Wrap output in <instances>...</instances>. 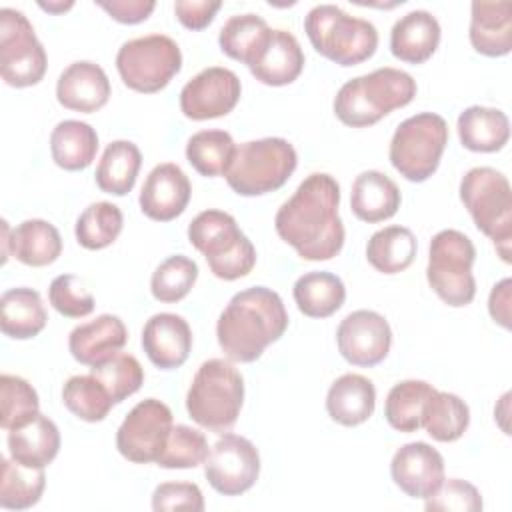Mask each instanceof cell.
<instances>
[{
	"label": "cell",
	"instance_id": "17",
	"mask_svg": "<svg viewBox=\"0 0 512 512\" xmlns=\"http://www.w3.org/2000/svg\"><path fill=\"white\" fill-rule=\"evenodd\" d=\"M390 474L406 496L428 498L444 480V458L426 442H408L396 450Z\"/></svg>",
	"mask_w": 512,
	"mask_h": 512
},
{
	"label": "cell",
	"instance_id": "47",
	"mask_svg": "<svg viewBox=\"0 0 512 512\" xmlns=\"http://www.w3.org/2000/svg\"><path fill=\"white\" fill-rule=\"evenodd\" d=\"M428 512H478L482 510V496L478 488L460 478H444L442 484L424 498Z\"/></svg>",
	"mask_w": 512,
	"mask_h": 512
},
{
	"label": "cell",
	"instance_id": "13",
	"mask_svg": "<svg viewBox=\"0 0 512 512\" xmlns=\"http://www.w3.org/2000/svg\"><path fill=\"white\" fill-rule=\"evenodd\" d=\"M172 426V410L156 398H146L138 402L120 424L116 448L134 464L156 462L166 448Z\"/></svg>",
	"mask_w": 512,
	"mask_h": 512
},
{
	"label": "cell",
	"instance_id": "22",
	"mask_svg": "<svg viewBox=\"0 0 512 512\" xmlns=\"http://www.w3.org/2000/svg\"><path fill=\"white\" fill-rule=\"evenodd\" d=\"M252 76L266 86L292 84L304 68V52L288 30H272L268 42L248 66Z\"/></svg>",
	"mask_w": 512,
	"mask_h": 512
},
{
	"label": "cell",
	"instance_id": "33",
	"mask_svg": "<svg viewBox=\"0 0 512 512\" xmlns=\"http://www.w3.org/2000/svg\"><path fill=\"white\" fill-rule=\"evenodd\" d=\"M294 302L308 318H328L346 300L344 282L332 272H306L294 282Z\"/></svg>",
	"mask_w": 512,
	"mask_h": 512
},
{
	"label": "cell",
	"instance_id": "50",
	"mask_svg": "<svg viewBox=\"0 0 512 512\" xmlns=\"http://www.w3.org/2000/svg\"><path fill=\"white\" fill-rule=\"evenodd\" d=\"M98 6L106 10L116 22L138 24L152 14V10L156 8V2L154 0H110V2L100 0Z\"/></svg>",
	"mask_w": 512,
	"mask_h": 512
},
{
	"label": "cell",
	"instance_id": "10",
	"mask_svg": "<svg viewBox=\"0 0 512 512\" xmlns=\"http://www.w3.org/2000/svg\"><path fill=\"white\" fill-rule=\"evenodd\" d=\"M448 144V124L440 114L420 112L398 124L390 140V164L410 182L428 180Z\"/></svg>",
	"mask_w": 512,
	"mask_h": 512
},
{
	"label": "cell",
	"instance_id": "5",
	"mask_svg": "<svg viewBox=\"0 0 512 512\" xmlns=\"http://www.w3.org/2000/svg\"><path fill=\"white\" fill-rule=\"evenodd\" d=\"M460 200L476 228L486 234L498 256L510 262L512 190L508 178L490 166L470 168L460 180Z\"/></svg>",
	"mask_w": 512,
	"mask_h": 512
},
{
	"label": "cell",
	"instance_id": "26",
	"mask_svg": "<svg viewBox=\"0 0 512 512\" xmlns=\"http://www.w3.org/2000/svg\"><path fill=\"white\" fill-rule=\"evenodd\" d=\"M10 458L28 468H46L60 450V430L44 414L8 430Z\"/></svg>",
	"mask_w": 512,
	"mask_h": 512
},
{
	"label": "cell",
	"instance_id": "46",
	"mask_svg": "<svg viewBox=\"0 0 512 512\" xmlns=\"http://www.w3.org/2000/svg\"><path fill=\"white\" fill-rule=\"evenodd\" d=\"M48 300L66 318H84L94 310V296L74 274H60L50 282Z\"/></svg>",
	"mask_w": 512,
	"mask_h": 512
},
{
	"label": "cell",
	"instance_id": "12",
	"mask_svg": "<svg viewBox=\"0 0 512 512\" xmlns=\"http://www.w3.org/2000/svg\"><path fill=\"white\" fill-rule=\"evenodd\" d=\"M48 58L28 18L14 8L0 10V74L6 84L26 88L46 74Z\"/></svg>",
	"mask_w": 512,
	"mask_h": 512
},
{
	"label": "cell",
	"instance_id": "1",
	"mask_svg": "<svg viewBox=\"0 0 512 512\" xmlns=\"http://www.w3.org/2000/svg\"><path fill=\"white\" fill-rule=\"evenodd\" d=\"M340 186L324 172L306 176L274 216L276 234L304 260H330L344 246Z\"/></svg>",
	"mask_w": 512,
	"mask_h": 512
},
{
	"label": "cell",
	"instance_id": "44",
	"mask_svg": "<svg viewBox=\"0 0 512 512\" xmlns=\"http://www.w3.org/2000/svg\"><path fill=\"white\" fill-rule=\"evenodd\" d=\"M0 398H2V414L0 426L4 430H14L28 420H32L40 412V400L32 384L14 374L0 376Z\"/></svg>",
	"mask_w": 512,
	"mask_h": 512
},
{
	"label": "cell",
	"instance_id": "3",
	"mask_svg": "<svg viewBox=\"0 0 512 512\" xmlns=\"http://www.w3.org/2000/svg\"><path fill=\"white\" fill-rule=\"evenodd\" d=\"M416 96V80L398 68H376L348 80L334 98L336 118L352 128H366Z\"/></svg>",
	"mask_w": 512,
	"mask_h": 512
},
{
	"label": "cell",
	"instance_id": "29",
	"mask_svg": "<svg viewBox=\"0 0 512 512\" xmlns=\"http://www.w3.org/2000/svg\"><path fill=\"white\" fill-rule=\"evenodd\" d=\"M48 322L46 308L36 290L20 286L10 288L0 298V328L14 340L38 336Z\"/></svg>",
	"mask_w": 512,
	"mask_h": 512
},
{
	"label": "cell",
	"instance_id": "41",
	"mask_svg": "<svg viewBox=\"0 0 512 512\" xmlns=\"http://www.w3.org/2000/svg\"><path fill=\"white\" fill-rule=\"evenodd\" d=\"M122 210L112 202H94L76 220V240L86 250H102L110 246L122 232Z\"/></svg>",
	"mask_w": 512,
	"mask_h": 512
},
{
	"label": "cell",
	"instance_id": "48",
	"mask_svg": "<svg viewBox=\"0 0 512 512\" xmlns=\"http://www.w3.org/2000/svg\"><path fill=\"white\" fill-rule=\"evenodd\" d=\"M152 508L156 512H172V510H204L202 490L192 482H164L158 484L152 494Z\"/></svg>",
	"mask_w": 512,
	"mask_h": 512
},
{
	"label": "cell",
	"instance_id": "40",
	"mask_svg": "<svg viewBox=\"0 0 512 512\" xmlns=\"http://www.w3.org/2000/svg\"><path fill=\"white\" fill-rule=\"evenodd\" d=\"M64 406L84 422H100L114 406L112 396L94 374H78L62 388Z\"/></svg>",
	"mask_w": 512,
	"mask_h": 512
},
{
	"label": "cell",
	"instance_id": "53",
	"mask_svg": "<svg viewBox=\"0 0 512 512\" xmlns=\"http://www.w3.org/2000/svg\"><path fill=\"white\" fill-rule=\"evenodd\" d=\"M38 6L42 10H48V12H54V14H60V12H66L74 6V2H38Z\"/></svg>",
	"mask_w": 512,
	"mask_h": 512
},
{
	"label": "cell",
	"instance_id": "36",
	"mask_svg": "<svg viewBox=\"0 0 512 512\" xmlns=\"http://www.w3.org/2000/svg\"><path fill=\"white\" fill-rule=\"evenodd\" d=\"M434 386L424 380H404L390 388L384 402V416L398 432H416L422 428L424 408L434 394Z\"/></svg>",
	"mask_w": 512,
	"mask_h": 512
},
{
	"label": "cell",
	"instance_id": "28",
	"mask_svg": "<svg viewBox=\"0 0 512 512\" xmlns=\"http://www.w3.org/2000/svg\"><path fill=\"white\" fill-rule=\"evenodd\" d=\"M458 138L466 150L498 152L510 140V120L498 108L468 106L458 116Z\"/></svg>",
	"mask_w": 512,
	"mask_h": 512
},
{
	"label": "cell",
	"instance_id": "24",
	"mask_svg": "<svg viewBox=\"0 0 512 512\" xmlns=\"http://www.w3.org/2000/svg\"><path fill=\"white\" fill-rule=\"evenodd\" d=\"M440 44V24L426 10L404 14L390 32V52L408 64H422L436 52Z\"/></svg>",
	"mask_w": 512,
	"mask_h": 512
},
{
	"label": "cell",
	"instance_id": "2",
	"mask_svg": "<svg viewBox=\"0 0 512 512\" xmlns=\"http://www.w3.org/2000/svg\"><path fill=\"white\" fill-rule=\"evenodd\" d=\"M288 328V312L278 292L266 286L240 290L230 298L216 324V338L232 362H254Z\"/></svg>",
	"mask_w": 512,
	"mask_h": 512
},
{
	"label": "cell",
	"instance_id": "7",
	"mask_svg": "<svg viewBox=\"0 0 512 512\" xmlns=\"http://www.w3.org/2000/svg\"><path fill=\"white\" fill-rule=\"evenodd\" d=\"M188 240L204 254L212 274L220 280H238L256 264L254 244L228 212H200L188 226Z\"/></svg>",
	"mask_w": 512,
	"mask_h": 512
},
{
	"label": "cell",
	"instance_id": "52",
	"mask_svg": "<svg viewBox=\"0 0 512 512\" xmlns=\"http://www.w3.org/2000/svg\"><path fill=\"white\" fill-rule=\"evenodd\" d=\"M10 236H12V230L8 222L2 220V264H6V260L10 258Z\"/></svg>",
	"mask_w": 512,
	"mask_h": 512
},
{
	"label": "cell",
	"instance_id": "23",
	"mask_svg": "<svg viewBox=\"0 0 512 512\" xmlns=\"http://www.w3.org/2000/svg\"><path fill=\"white\" fill-rule=\"evenodd\" d=\"M468 36L478 54L506 56L512 50V4L508 0L472 2Z\"/></svg>",
	"mask_w": 512,
	"mask_h": 512
},
{
	"label": "cell",
	"instance_id": "34",
	"mask_svg": "<svg viewBox=\"0 0 512 512\" xmlns=\"http://www.w3.org/2000/svg\"><path fill=\"white\" fill-rule=\"evenodd\" d=\"M418 242L406 226H386L374 232L366 244L370 266L382 274H398L406 270L416 256Z\"/></svg>",
	"mask_w": 512,
	"mask_h": 512
},
{
	"label": "cell",
	"instance_id": "8",
	"mask_svg": "<svg viewBox=\"0 0 512 512\" xmlns=\"http://www.w3.org/2000/svg\"><path fill=\"white\" fill-rule=\"evenodd\" d=\"M298 166V154L286 138H260L236 146L228 186L240 196H262L282 188Z\"/></svg>",
	"mask_w": 512,
	"mask_h": 512
},
{
	"label": "cell",
	"instance_id": "45",
	"mask_svg": "<svg viewBox=\"0 0 512 512\" xmlns=\"http://www.w3.org/2000/svg\"><path fill=\"white\" fill-rule=\"evenodd\" d=\"M210 454L206 436L186 424L172 426L166 448L156 460L162 468H196L206 462Z\"/></svg>",
	"mask_w": 512,
	"mask_h": 512
},
{
	"label": "cell",
	"instance_id": "25",
	"mask_svg": "<svg viewBox=\"0 0 512 512\" xmlns=\"http://www.w3.org/2000/svg\"><path fill=\"white\" fill-rule=\"evenodd\" d=\"M402 196L392 178L378 170L360 172L352 182L350 208L352 214L368 224L392 218L400 208Z\"/></svg>",
	"mask_w": 512,
	"mask_h": 512
},
{
	"label": "cell",
	"instance_id": "4",
	"mask_svg": "<svg viewBox=\"0 0 512 512\" xmlns=\"http://www.w3.org/2000/svg\"><path fill=\"white\" fill-rule=\"evenodd\" d=\"M244 402V378L242 374L222 358H210L196 370L186 394V410L190 418L210 430L228 432Z\"/></svg>",
	"mask_w": 512,
	"mask_h": 512
},
{
	"label": "cell",
	"instance_id": "19",
	"mask_svg": "<svg viewBox=\"0 0 512 512\" xmlns=\"http://www.w3.org/2000/svg\"><path fill=\"white\" fill-rule=\"evenodd\" d=\"M142 348L148 360L160 370L180 368L192 350V330L178 314H154L144 324Z\"/></svg>",
	"mask_w": 512,
	"mask_h": 512
},
{
	"label": "cell",
	"instance_id": "9",
	"mask_svg": "<svg viewBox=\"0 0 512 512\" xmlns=\"http://www.w3.org/2000/svg\"><path fill=\"white\" fill-rule=\"evenodd\" d=\"M474 260L476 248L464 232L448 228L434 234V238L430 240L426 278L430 288L444 304L452 308H462L474 300Z\"/></svg>",
	"mask_w": 512,
	"mask_h": 512
},
{
	"label": "cell",
	"instance_id": "6",
	"mask_svg": "<svg viewBox=\"0 0 512 512\" xmlns=\"http://www.w3.org/2000/svg\"><path fill=\"white\" fill-rule=\"evenodd\" d=\"M304 30L314 50L340 66L362 64L378 48L376 26L334 4L314 6L304 18Z\"/></svg>",
	"mask_w": 512,
	"mask_h": 512
},
{
	"label": "cell",
	"instance_id": "51",
	"mask_svg": "<svg viewBox=\"0 0 512 512\" xmlns=\"http://www.w3.org/2000/svg\"><path fill=\"white\" fill-rule=\"evenodd\" d=\"M510 294H512V280L504 278L494 284L490 298H488V312L496 324L510 330Z\"/></svg>",
	"mask_w": 512,
	"mask_h": 512
},
{
	"label": "cell",
	"instance_id": "42",
	"mask_svg": "<svg viewBox=\"0 0 512 512\" xmlns=\"http://www.w3.org/2000/svg\"><path fill=\"white\" fill-rule=\"evenodd\" d=\"M196 278H198V264L184 254H174V256H168L154 270L150 280V290L158 302L174 304V302H180L184 296H188V292L196 284Z\"/></svg>",
	"mask_w": 512,
	"mask_h": 512
},
{
	"label": "cell",
	"instance_id": "20",
	"mask_svg": "<svg viewBox=\"0 0 512 512\" xmlns=\"http://www.w3.org/2000/svg\"><path fill=\"white\" fill-rule=\"evenodd\" d=\"M58 102L74 112H96L110 98V80L102 66L90 60L72 62L56 82Z\"/></svg>",
	"mask_w": 512,
	"mask_h": 512
},
{
	"label": "cell",
	"instance_id": "27",
	"mask_svg": "<svg viewBox=\"0 0 512 512\" xmlns=\"http://www.w3.org/2000/svg\"><path fill=\"white\" fill-rule=\"evenodd\" d=\"M376 406V388L362 374H342L332 382L326 394L328 416L342 426L366 422Z\"/></svg>",
	"mask_w": 512,
	"mask_h": 512
},
{
	"label": "cell",
	"instance_id": "31",
	"mask_svg": "<svg viewBox=\"0 0 512 512\" xmlns=\"http://www.w3.org/2000/svg\"><path fill=\"white\" fill-rule=\"evenodd\" d=\"M98 152L96 130L80 120H62L50 134L52 160L70 172L84 170L92 164Z\"/></svg>",
	"mask_w": 512,
	"mask_h": 512
},
{
	"label": "cell",
	"instance_id": "18",
	"mask_svg": "<svg viewBox=\"0 0 512 512\" xmlns=\"http://www.w3.org/2000/svg\"><path fill=\"white\" fill-rule=\"evenodd\" d=\"M192 186L184 170L174 162L158 164L150 170L140 190V210L156 222L178 218L190 202Z\"/></svg>",
	"mask_w": 512,
	"mask_h": 512
},
{
	"label": "cell",
	"instance_id": "15",
	"mask_svg": "<svg viewBox=\"0 0 512 512\" xmlns=\"http://www.w3.org/2000/svg\"><path fill=\"white\" fill-rule=\"evenodd\" d=\"M240 78L222 66L200 70L180 90V110L190 120H210L230 114L240 100Z\"/></svg>",
	"mask_w": 512,
	"mask_h": 512
},
{
	"label": "cell",
	"instance_id": "37",
	"mask_svg": "<svg viewBox=\"0 0 512 512\" xmlns=\"http://www.w3.org/2000/svg\"><path fill=\"white\" fill-rule=\"evenodd\" d=\"M470 424V410L468 404L452 394L434 390L428 398L422 418V428L436 440V442H454L458 440Z\"/></svg>",
	"mask_w": 512,
	"mask_h": 512
},
{
	"label": "cell",
	"instance_id": "49",
	"mask_svg": "<svg viewBox=\"0 0 512 512\" xmlns=\"http://www.w3.org/2000/svg\"><path fill=\"white\" fill-rule=\"evenodd\" d=\"M220 6V2L210 0H178L174 4V12L180 24L188 30H202L214 20Z\"/></svg>",
	"mask_w": 512,
	"mask_h": 512
},
{
	"label": "cell",
	"instance_id": "43",
	"mask_svg": "<svg viewBox=\"0 0 512 512\" xmlns=\"http://www.w3.org/2000/svg\"><path fill=\"white\" fill-rule=\"evenodd\" d=\"M90 374L102 382L114 404L136 394L144 384V370L140 362L132 354L124 352H116L114 356L90 366Z\"/></svg>",
	"mask_w": 512,
	"mask_h": 512
},
{
	"label": "cell",
	"instance_id": "16",
	"mask_svg": "<svg viewBox=\"0 0 512 512\" xmlns=\"http://www.w3.org/2000/svg\"><path fill=\"white\" fill-rule=\"evenodd\" d=\"M336 342L346 362L370 368L388 356L392 330L382 314L374 310H354L340 322Z\"/></svg>",
	"mask_w": 512,
	"mask_h": 512
},
{
	"label": "cell",
	"instance_id": "21",
	"mask_svg": "<svg viewBox=\"0 0 512 512\" xmlns=\"http://www.w3.org/2000/svg\"><path fill=\"white\" fill-rule=\"evenodd\" d=\"M128 330L114 314H100L90 322L76 326L68 336V350L80 364L94 366L124 348Z\"/></svg>",
	"mask_w": 512,
	"mask_h": 512
},
{
	"label": "cell",
	"instance_id": "30",
	"mask_svg": "<svg viewBox=\"0 0 512 512\" xmlns=\"http://www.w3.org/2000/svg\"><path fill=\"white\" fill-rule=\"evenodd\" d=\"M62 254V238L54 224L42 218L20 222L10 236V256L26 266H48Z\"/></svg>",
	"mask_w": 512,
	"mask_h": 512
},
{
	"label": "cell",
	"instance_id": "39",
	"mask_svg": "<svg viewBox=\"0 0 512 512\" xmlns=\"http://www.w3.org/2000/svg\"><path fill=\"white\" fill-rule=\"evenodd\" d=\"M46 486L44 468H28L16 460L2 458L0 506L6 510L32 508Z\"/></svg>",
	"mask_w": 512,
	"mask_h": 512
},
{
	"label": "cell",
	"instance_id": "14",
	"mask_svg": "<svg viewBox=\"0 0 512 512\" xmlns=\"http://www.w3.org/2000/svg\"><path fill=\"white\" fill-rule=\"evenodd\" d=\"M208 484L224 496H240L250 490L260 474V454L256 446L238 434L218 438L204 462Z\"/></svg>",
	"mask_w": 512,
	"mask_h": 512
},
{
	"label": "cell",
	"instance_id": "32",
	"mask_svg": "<svg viewBox=\"0 0 512 512\" xmlns=\"http://www.w3.org/2000/svg\"><path fill=\"white\" fill-rule=\"evenodd\" d=\"M140 166V148L130 140H114L106 146L96 166V186L106 194L124 196L134 188Z\"/></svg>",
	"mask_w": 512,
	"mask_h": 512
},
{
	"label": "cell",
	"instance_id": "38",
	"mask_svg": "<svg viewBox=\"0 0 512 512\" xmlns=\"http://www.w3.org/2000/svg\"><path fill=\"white\" fill-rule=\"evenodd\" d=\"M234 152V138L226 130H200L186 142V158L190 166L206 178L226 174Z\"/></svg>",
	"mask_w": 512,
	"mask_h": 512
},
{
	"label": "cell",
	"instance_id": "35",
	"mask_svg": "<svg viewBox=\"0 0 512 512\" xmlns=\"http://www.w3.org/2000/svg\"><path fill=\"white\" fill-rule=\"evenodd\" d=\"M272 34V28L258 14H238L230 16L218 34L220 50L246 66L258 56Z\"/></svg>",
	"mask_w": 512,
	"mask_h": 512
},
{
	"label": "cell",
	"instance_id": "11",
	"mask_svg": "<svg viewBox=\"0 0 512 512\" xmlns=\"http://www.w3.org/2000/svg\"><path fill=\"white\" fill-rule=\"evenodd\" d=\"M116 68L122 82L136 92L154 94L182 68L180 46L166 34H148L128 40L116 54Z\"/></svg>",
	"mask_w": 512,
	"mask_h": 512
}]
</instances>
